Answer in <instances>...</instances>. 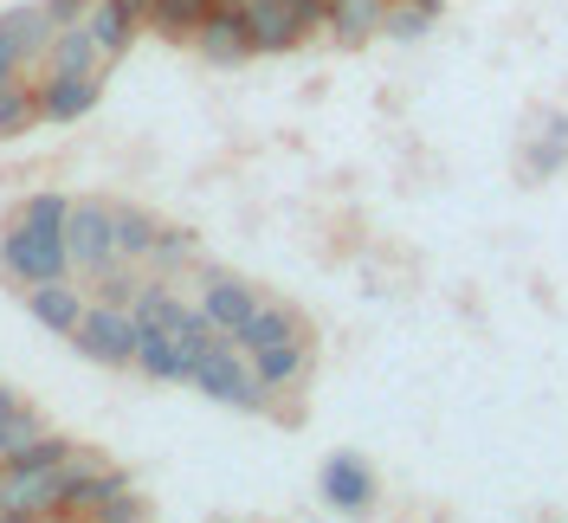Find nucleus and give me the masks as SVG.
<instances>
[{"mask_svg":"<svg viewBox=\"0 0 568 523\" xmlns=\"http://www.w3.org/2000/svg\"><path fill=\"white\" fill-rule=\"evenodd\" d=\"M65 194H52V188H39L27 194L20 208L7 213V227H0V272L20 284H45V279H71V252H65Z\"/></svg>","mask_w":568,"mask_h":523,"instance_id":"1","label":"nucleus"},{"mask_svg":"<svg viewBox=\"0 0 568 523\" xmlns=\"http://www.w3.org/2000/svg\"><path fill=\"white\" fill-rule=\"evenodd\" d=\"M187 382L201 388L207 401H220V408H240V414H265L272 408V394H265V382L252 375V355L233 336H220V343L187 369Z\"/></svg>","mask_w":568,"mask_h":523,"instance_id":"2","label":"nucleus"},{"mask_svg":"<svg viewBox=\"0 0 568 523\" xmlns=\"http://www.w3.org/2000/svg\"><path fill=\"white\" fill-rule=\"evenodd\" d=\"M136 336H142V323H136L130 304H104V298H91L65 343L78 349V355H91L98 369H136Z\"/></svg>","mask_w":568,"mask_h":523,"instance_id":"3","label":"nucleus"},{"mask_svg":"<svg viewBox=\"0 0 568 523\" xmlns=\"http://www.w3.org/2000/svg\"><path fill=\"white\" fill-rule=\"evenodd\" d=\"M0 517L7 523L59 517V459H7L0 465Z\"/></svg>","mask_w":568,"mask_h":523,"instance_id":"4","label":"nucleus"},{"mask_svg":"<svg viewBox=\"0 0 568 523\" xmlns=\"http://www.w3.org/2000/svg\"><path fill=\"white\" fill-rule=\"evenodd\" d=\"M65 252H71V279H98L104 265H116V227H110V201L84 194L65 208Z\"/></svg>","mask_w":568,"mask_h":523,"instance_id":"5","label":"nucleus"},{"mask_svg":"<svg viewBox=\"0 0 568 523\" xmlns=\"http://www.w3.org/2000/svg\"><path fill=\"white\" fill-rule=\"evenodd\" d=\"M59 33V20L45 13V0H20L0 13V84H13L20 71H33L45 59V46Z\"/></svg>","mask_w":568,"mask_h":523,"instance_id":"6","label":"nucleus"},{"mask_svg":"<svg viewBox=\"0 0 568 523\" xmlns=\"http://www.w3.org/2000/svg\"><path fill=\"white\" fill-rule=\"evenodd\" d=\"M317 497L329 504V511H343V517H362V511H375V497H382V485H375V465L362 453H329L317 465Z\"/></svg>","mask_w":568,"mask_h":523,"instance_id":"7","label":"nucleus"},{"mask_svg":"<svg viewBox=\"0 0 568 523\" xmlns=\"http://www.w3.org/2000/svg\"><path fill=\"white\" fill-rule=\"evenodd\" d=\"M568 169V110H530V130L517 142V174L524 181H556Z\"/></svg>","mask_w":568,"mask_h":523,"instance_id":"8","label":"nucleus"},{"mask_svg":"<svg viewBox=\"0 0 568 523\" xmlns=\"http://www.w3.org/2000/svg\"><path fill=\"white\" fill-rule=\"evenodd\" d=\"M98 98H104V71H45L33 84L39 123H78L98 110Z\"/></svg>","mask_w":568,"mask_h":523,"instance_id":"9","label":"nucleus"},{"mask_svg":"<svg viewBox=\"0 0 568 523\" xmlns=\"http://www.w3.org/2000/svg\"><path fill=\"white\" fill-rule=\"evenodd\" d=\"M187 46H194L207 66H220V71L258 59V52H252V33H246V13H240L233 0H213V13L194 27V39H187Z\"/></svg>","mask_w":568,"mask_h":523,"instance_id":"10","label":"nucleus"},{"mask_svg":"<svg viewBox=\"0 0 568 523\" xmlns=\"http://www.w3.org/2000/svg\"><path fill=\"white\" fill-rule=\"evenodd\" d=\"M252 304H258V284H246L240 272H220V265L201 272V311L213 316L220 336H233V330L252 316Z\"/></svg>","mask_w":568,"mask_h":523,"instance_id":"11","label":"nucleus"},{"mask_svg":"<svg viewBox=\"0 0 568 523\" xmlns=\"http://www.w3.org/2000/svg\"><path fill=\"white\" fill-rule=\"evenodd\" d=\"M311 362H317V349H311V336H291V343L252 349V375L265 382V394H272V401H278V394H291V388H304V375H311Z\"/></svg>","mask_w":568,"mask_h":523,"instance_id":"12","label":"nucleus"},{"mask_svg":"<svg viewBox=\"0 0 568 523\" xmlns=\"http://www.w3.org/2000/svg\"><path fill=\"white\" fill-rule=\"evenodd\" d=\"M84 291L71 279H45V284H27V311H33V323L45 330V336H71L78 330V316H84Z\"/></svg>","mask_w":568,"mask_h":523,"instance_id":"13","label":"nucleus"},{"mask_svg":"<svg viewBox=\"0 0 568 523\" xmlns=\"http://www.w3.org/2000/svg\"><path fill=\"white\" fill-rule=\"evenodd\" d=\"M382 20H388V0H323V27H329V39L343 52L368 46V39L382 33Z\"/></svg>","mask_w":568,"mask_h":523,"instance_id":"14","label":"nucleus"},{"mask_svg":"<svg viewBox=\"0 0 568 523\" xmlns=\"http://www.w3.org/2000/svg\"><path fill=\"white\" fill-rule=\"evenodd\" d=\"M291 336H311V330H304V316L291 311V304H278V298H258L252 316L233 330V343L246 349V355L252 349H272V343H291Z\"/></svg>","mask_w":568,"mask_h":523,"instance_id":"15","label":"nucleus"},{"mask_svg":"<svg viewBox=\"0 0 568 523\" xmlns=\"http://www.w3.org/2000/svg\"><path fill=\"white\" fill-rule=\"evenodd\" d=\"M84 27H91V39H98L104 66L110 59H123V52L136 46V33H142V20L123 7V0H91V7H84Z\"/></svg>","mask_w":568,"mask_h":523,"instance_id":"16","label":"nucleus"},{"mask_svg":"<svg viewBox=\"0 0 568 523\" xmlns=\"http://www.w3.org/2000/svg\"><path fill=\"white\" fill-rule=\"evenodd\" d=\"M110 227H116V259H130V265H142L155 233H162V220L136 201H110Z\"/></svg>","mask_w":568,"mask_h":523,"instance_id":"17","label":"nucleus"},{"mask_svg":"<svg viewBox=\"0 0 568 523\" xmlns=\"http://www.w3.org/2000/svg\"><path fill=\"white\" fill-rule=\"evenodd\" d=\"M45 71H104V52H98V39H91L84 20H71V27L52 33V46H45Z\"/></svg>","mask_w":568,"mask_h":523,"instance_id":"18","label":"nucleus"},{"mask_svg":"<svg viewBox=\"0 0 568 523\" xmlns=\"http://www.w3.org/2000/svg\"><path fill=\"white\" fill-rule=\"evenodd\" d=\"M187 265H201V240L187 233V227H162L155 245H149V259H142V272H155V279H175Z\"/></svg>","mask_w":568,"mask_h":523,"instance_id":"19","label":"nucleus"},{"mask_svg":"<svg viewBox=\"0 0 568 523\" xmlns=\"http://www.w3.org/2000/svg\"><path fill=\"white\" fill-rule=\"evenodd\" d=\"M207 13H213V0H149V33L187 46V39H194V27H201Z\"/></svg>","mask_w":568,"mask_h":523,"instance_id":"20","label":"nucleus"},{"mask_svg":"<svg viewBox=\"0 0 568 523\" xmlns=\"http://www.w3.org/2000/svg\"><path fill=\"white\" fill-rule=\"evenodd\" d=\"M136 369L149 382H187V362H181V349L169 330H142L136 336Z\"/></svg>","mask_w":568,"mask_h":523,"instance_id":"21","label":"nucleus"},{"mask_svg":"<svg viewBox=\"0 0 568 523\" xmlns=\"http://www.w3.org/2000/svg\"><path fill=\"white\" fill-rule=\"evenodd\" d=\"M27 130H39V104H33V84L13 78V84H0V142H20Z\"/></svg>","mask_w":568,"mask_h":523,"instance_id":"22","label":"nucleus"},{"mask_svg":"<svg viewBox=\"0 0 568 523\" xmlns=\"http://www.w3.org/2000/svg\"><path fill=\"white\" fill-rule=\"evenodd\" d=\"M169 336H175V349H181V362H187V369L220 343V330H213V316L201 311V304H181V316L169 323Z\"/></svg>","mask_w":568,"mask_h":523,"instance_id":"23","label":"nucleus"},{"mask_svg":"<svg viewBox=\"0 0 568 523\" xmlns=\"http://www.w3.org/2000/svg\"><path fill=\"white\" fill-rule=\"evenodd\" d=\"M433 7H420V0H388V20H382V33L388 39H400V46H414V39H426L433 33Z\"/></svg>","mask_w":568,"mask_h":523,"instance_id":"24","label":"nucleus"},{"mask_svg":"<svg viewBox=\"0 0 568 523\" xmlns=\"http://www.w3.org/2000/svg\"><path fill=\"white\" fill-rule=\"evenodd\" d=\"M98 298H104V304H136V291H142V265H130V259H116V265H104V272H98Z\"/></svg>","mask_w":568,"mask_h":523,"instance_id":"25","label":"nucleus"},{"mask_svg":"<svg viewBox=\"0 0 568 523\" xmlns=\"http://www.w3.org/2000/svg\"><path fill=\"white\" fill-rule=\"evenodd\" d=\"M136 517H149V504H142L136 485H123V491L104 504V511H98V523H136Z\"/></svg>","mask_w":568,"mask_h":523,"instance_id":"26","label":"nucleus"},{"mask_svg":"<svg viewBox=\"0 0 568 523\" xmlns=\"http://www.w3.org/2000/svg\"><path fill=\"white\" fill-rule=\"evenodd\" d=\"M84 7H91V0H45V13H52L59 27H71V20H84Z\"/></svg>","mask_w":568,"mask_h":523,"instance_id":"27","label":"nucleus"},{"mask_svg":"<svg viewBox=\"0 0 568 523\" xmlns=\"http://www.w3.org/2000/svg\"><path fill=\"white\" fill-rule=\"evenodd\" d=\"M123 7H130V13H136L142 27H149V0H123Z\"/></svg>","mask_w":568,"mask_h":523,"instance_id":"28","label":"nucleus"},{"mask_svg":"<svg viewBox=\"0 0 568 523\" xmlns=\"http://www.w3.org/2000/svg\"><path fill=\"white\" fill-rule=\"evenodd\" d=\"M317 7H323V0H317Z\"/></svg>","mask_w":568,"mask_h":523,"instance_id":"29","label":"nucleus"}]
</instances>
